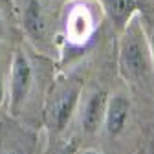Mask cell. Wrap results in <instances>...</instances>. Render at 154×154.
<instances>
[{"label":"cell","mask_w":154,"mask_h":154,"mask_svg":"<svg viewBox=\"0 0 154 154\" xmlns=\"http://www.w3.org/2000/svg\"><path fill=\"white\" fill-rule=\"evenodd\" d=\"M108 4V11L112 15V18L116 22H123L128 18V15L136 9V2L134 0H106Z\"/></svg>","instance_id":"obj_8"},{"label":"cell","mask_w":154,"mask_h":154,"mask_svg":"<svg viewBox=\"0 0 154 154\" xmlns=\"http://www.w3.org/2000/svg\"><path fill=\"white\" fill-rule=\"evenodd\" d=\"M4 37V22H2V17H0V38Z\"/></svg>","instance_id":"obj_10"},{"label":"cell","mask_w":154,"mask_h":154,"mask_svg":"<svg viewBox=\"0 0 154 154\" xmlns=\"http://www.w3.org/2000/svg\"><path fill=\"white\" fill-rule=\"evenodd\" d=\"M85 154H101V152H97V150H86Z\"/></svg>","instance_id":"obj_13"},{"label":"cell","mask_w":154,"mask_h":154,"mask_svg":"<svg viewBox=\"0 0 154 154\" xmlns=\"http://www.w3.org/2000/svg\"><path fill=\"white\" fill-rule=\"evenodd\" d=\"M123 66L125 70L134 75V77H141L147 72V57H145V50L141 46V42L136 37H130L128 41L123 44Z\"/></svg>","instance_id":"obj_2"},{"label":"cell","mask_w":154,"mask_h":154,"mask_svg":"<svg viewBox=\"0 0 154 154\" xmlns=\"http://www.w3.org/2000/svg\"><path fill=\"white\" fill-rule=\"evenodd\" d=\"M63 154H73V147H68V149H64V150H63Z\"/></svg>","instance_id":"obj_11"},{"label":"cell","mask_w":154,"mask_h":154,"mask_svg":"<svg viewBox=\"0 0 154 154\" xmlns=\"http://www.w3.org/2000/svg\"><path fill=\"white\" fill-rule=\"evenodd\" d=\"M105 99H106L105 92H94L88 97L85 110H83V118H81L85 132L92 134V132L97 130L103 116H105Z\"/></svg>","instance_id":"obj_4"},{"label":"cell","mask_w":154,"mask_h":154,"mask_svg":"<svg viewBox=\"0 0 154 154\" xmlns=\"http://www.w3.org/2000/svg\"><path fill=\"white\" fill-rule=\"evenodd\" d=\"M75 103H77V88L66 90L64 94H61L59 97L55 99V103H53V121H55L57 128H63L68 123L70 116L75 108Z\"/></svg>","instance_id":"obj_5"},{"label":"cell","mask_w":154,"mask_h":154,"mask_svg":"<svg viewBox=\"0 0 154 154\" xmlns=\"http://www.w3.org/2000/svg\"><path fill=\"white\" fill-rule=\"evenodd\" d=\"M128 112H130V103L125 95H114L108 103V108L105 112L106 118V130L108 134L116 136L125 128V123L128 119Z\"/></svg>","instance_id":"obj_3"},{"label":"cell","mask_w":154,"mask_h":154,"mask_svg":"<svg viewBox=\"0 0 154 154\" xmlns=\"http://www.w3.org/2000/svg\"><path fill=\"white\" fill-rule=\"evenodd\" d=\"M26 28L28 31L35 37V38H42L46 33V20H44V15L41 11V6L37 2H31L26 9Z\"/></svg>","instance_id":"obj_7"},{"label":"cell","mask_w":154,"mask_h":154,"mask_svg":"<svg viewBox=\"0 0 154 154\" xmlns=\"http://www.w3.org/2000/svg\"><path fill=\"white\" fill-rule=\"evenodd\" d=\"M4 99V83H2V77H0V103Z\"/></svg>","instance_id":"obj_9"},{"label":"cell","mask_w":154,"mask_h":154,"mask_svg":"<svg viewBox=\"0 0 154 154\" xmlns=\"http://www.w3.org/2000/svg\"><path fill=\"white\" fill-rule=\"evenodd\" d=\"M72 41H85L92 31V20L90 15L85 11V8H75L68 17V26H66Z\"/></svg>","instance_id":"obj_6"},{"label":"cell","mask_w":154,"mask_h":154,"mask_svg":"<svg viewBox=\"0 0 154 154\" xmlns=\"http://www.w3.org/2000/svg\"><path fill=\"white\" fill-rule=\"evenodd\" d=\"M33 83V70L28 61V57L18 51L13 61V72H11V110L18 112L28 97L29 88Z\"/></svg>","instance_id":"obj_1"},{"label":"cell","mask_w":154,"mask_h":154,"mask_svg":"<svg viewBox=\"0 0 154 154\" xmlns=\"http://www.w3.org/2000/svg\"><path fill=\"white\" fill-rule=\"evenodd\" d=\"M150 48H152V57H154V35L150 37Z\"/></svg>","instance_id":"obj_12"}]
</instances>
